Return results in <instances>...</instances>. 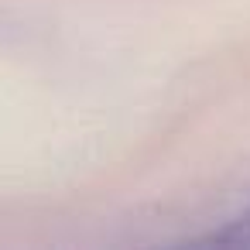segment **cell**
Segmentation results:
<instances>
[{
  "label": "cell",
  "mask_w": 250,
  "mask_h": 250,
  "mask_svg": "<svg viewBox=\"0 0 250 250\" xmlns=\"http://www.w3.org/2000/svg\"><path fill=\"white\" fill-rule=\"evenodd\" d=\"M209 243H233V247H250V206L236 216V219H229L223 229H216L212 236H209Z\"/></svg>",
  "instance_id": "1"
}]
</instances>
